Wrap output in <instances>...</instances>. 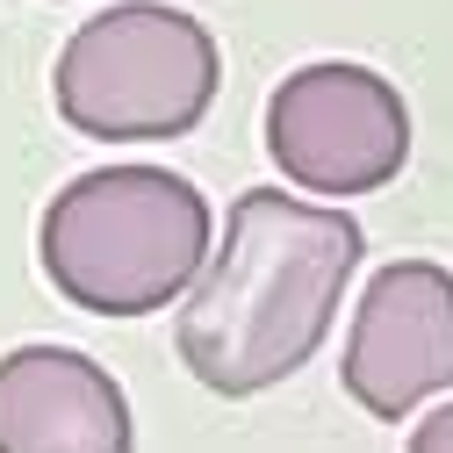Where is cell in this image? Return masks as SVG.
<instances>
[{
	"label": "cell",
	"instance_id": "obj_1",
	"mask_svg": "<svg viewBox=\"0 0 453 453\" xmlns=\"http://www.w3.org/2000/svg\"><path fill=\"white\" fill-rule=\"evenodd\" d=\"M367 252V231L338 209L280 188H245L223 216V245L180 303V367L216 395L280 388L338 317V296Z\"/></svg>",
	"mask_w": 453,
	"mask_h": 453
},
{
	"label": "cell",
	"instance_id": "obj_2",
	"mask_svg": "<svg viewBox=\"0 0 453 453\" xmlns=\"http://www.w3.org/2000/svg\"><path fill=\"white\" fill-rule=\"evenodd\" d=\"M216 216L195 180L165 165H94L50 195L36 259L50 288L94 317H151L188 296L216 259Z\"/></svg>",
	"mask_w": 453,
	"mask_h": 453
},
{
	"label": "cell",
	"instance_id": "obj_3",
	"mask_svg": "<svg viewBox=\"0 0 453 453\" xmlns=\"http://www.w3.org/2000/svg\"><path fill=\"white\" fill-rule=\"evenodd\" d=\"M223 87L216 36L158 0H116L80 22L58 50L50 101L80 137L101 144H158L188 137Z\"/></svg>",
	"mask_w": 453,
	"mask_h": 453
},
{
	"label": "cell",
	"instance_id": "obj_4",
	"mask_svg": "<svg viewBox=\"0 0 453 453\" xmlns=\"http://www.w3.org/2000/svg\"><path fill=\"white\" fill-rule=\"evenodd\" d=\"M266 151L310 195H374L411 158V108L374 65L317 58L266 94Z\"/></svg>",
	"mask_w": 453,
	"mask_h": 453
},
{
	"label": "cell",
	"instance_id": "obj_5",
	"mask_svg": "<svg viewBox=\"0 0 453 453\" xmlns=\"http://www.w3.org/2000/svg\"><path fill=\"white\" fill-rule=\"evenodd\" d=\"M346 388L367 418H403L453 388V273L439 259H388L346 331Z\"/></svg>",
	"mask_w": 453,
	"mask_h": 453
},
{
	"label": "cell",
	"instance_id": "obj_6",
	"mask_svg": "<svg viewBox=\"0 0 453 453\" xmlns=\"http://www.w3.org/2000/svg\"><path fill=\"white\" fill-rule=\"evenodd\" d=\"M0 453H130L123 381L73 346L0 353Z\"/></svg>",
	"mask_w": 453,
	"mask_h": 453
},
{
	"label": "cell",
	"instance_id": "obj_7",
	"mask_svg": "<svg viewBox=\"0 0 453 453\" xmlns=\"http://www.w3.org/2000/svg\"><path fill=\"white\" fill-rule=\"evenodd\" d=\"M403 453H453V403H446V411H432V418L411 432V446H403Z\"/></svg>",
	"mask_w": 453,
	"mask_h": 453
}]
</instances>
